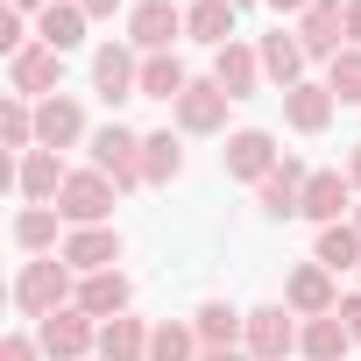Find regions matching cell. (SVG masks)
Listing matches in <instances>:
<instances>
[{
  "label": "cell",
  "instance_id": "cell-36",
  "mask_svg": "<svg viewBox=\"0 0 361 361\" xmlns=\"http://www.w3.org/2000/svg\"><path fill=\"white\" fill-rule=\"evenodd\" d=\"M340 319H347V333H354V347H361V290L340 298Z\"/></svg>",
  "mask_w": 361,
  "mask_h": 361
},
{
  "label": "cell",
  "instance_id": "cell-17",
  "mask_svg": "<svg viewBox=\"0 0 361 361\" xmlns=\"http://www.w3.org/2000/svg\"><path fill=\"white\" fill-rule=\"evenodd\" d=\"M71 142H85V106L71 92L36 99V149H71Z\"/></svg>",
  "mask_w": 361,
  "mask_h": 361
},
{
  "label": "cell",
  "instance_id": "cell-22",
  "mask_svg": "<svg viewBox=\"0 0 361 361\" xmlns=\"http://www.w3.org/2000/svg\"><path fill=\"white\" fill-rule=\"evenodd\" d=\"M128 298H135V283H128L121 269H99V276H78V312H92L99 326H106V319H121V312H128Z\"/></svg>",
  "mask_w": 361,
  "mask_h": 361
},
{
  "label": "cell",
  "instance_id": "cell-42",
  "mask_svg": "<svg viewBox=\"0 0 361 361\" xmlns=\"http://www.w3.org/2000/svg\"><path fill=\"white\" fill-rule=\"evenodd\" d=\"M8 8H15V15H22V8H36V15H43V8H50V0H8Z\"/></svg>",
  "mask_w": 361,
  "mask_h": 361
},
{
  "label": "cell",
  "instance_id": "cell-1",
  "mask_svg": "<svg viewBox=\"0 0 361 361\" xmlns=\"http://www.w3.org/2000/svg\"><path fill=\"white\" fill-rule=\"evenodd\" d=\"M64 305H78V269H71L64 255H29L22 276H15V312L43 326V319L64 312Z\"/></svg>",
  "mask_w": 361,
  "mask_h": 361
},
{
  "label": "cell",
  "instance_id": "cell-13",
  "mask_svg": "<svg viewBox=\"0 0 361 361\" xmlns=\"http://www.w3.org/2000/svg\"><path fill=\"white\" fill-rule=\"evenodd\" d=\"M227 106H234V99H227L213 78H192V92L177 99L170 114H177V135H220V128H227Z\"/></svg>",
  "mask_w": 361,
  "mask_h": 361
},
{
  "label": "cell",
  "instance_id": "cell-27",
  "mask_svg": "<svg viewBox=\"0 0 361 361\" xmlns=\"http://www.w3.org/2000/svg\"><path fill=\"white\" fill-rule=\"evenodd\" d=\"M192 92V71L177 64V50H156V57H142V99H185Z\"/></svg>",
  "mask_w": 361,
  "mask_h": 361
},
{
  "label": "cell",
  "instance_id": "cell-9",
  "mask_svg": "<svg viewBox=\"0 0 361 361\" xmlns=\"http://www.w3.org/2000/svg\"><path fill=\"white\" fill-rule=\"evenodd\" d=\"M64 185H71V170H64L57 149H29V156L15 163V192H22V206H57Z\"/></svg>",
  "mask_w": 361,
  "mask_h": 361
},
{
  "label": "cell",
  "instance_id": "cell-4",
  "mask_svg": "<svg viewBox=\"0 0 361 361\" xmlns=\"http://www.w3.org/2000/svg\"><path fill=\"white\" fill-rule=\"evenodd\" d=\"M92 170L114 177V192H142V185H149V177H142V135L121 128V121H106V128L92 135Z\"/></svg>",
  "mask_w": 361,
  "mask_h": 361
},
{
  "label": "cell",
  "instance_id": "cell-24",
  "mask_svg": "<svg viewBox=\"0 0 361 361\" xmlns=\"http://www.w3.org/2000/svg\"><path fill=\"white\" fill-rule=\"evenodd\" d=\"M85 8H78V0H50V8L36 15V43H50V50H78L85 43Z\"/></svg>",
  "mask_w": 361,
  "mask_h": 361
},
{
  "label": "cell",
  "instance_id": "cell-41",
  "mask_svg": "<svg viewBox=\"0 0 361 361\" xmlns=\"http://www.w3.org/2000/svg\"><path fill=\"white\" fill-rule=\"evenodd\" d=\"M269 8H276V15H305V8H312V0H269Z\"/></svg>",
  "mask_w": 361,
  "mask_h": 361
},
{
  "label": "cell",
  "instance_id": "cell-44",
  "mask_svg": "<svg viewBox=\"0 0 361 361\" xmlns=\"http://www.w3.org/2000/svg\"><path fill=\"white\" fill-rule=\"evenodd\" d=\"M234 8H248V0H234Z\"/></svg>",
  "mask_w": 361,
  "mask_h": 361
},
{
  "label": "cell",
  "instance_id": "cell-37",
  "mask_svg": "<svg viewBox=\"0 0 361 361\" xmlns=\"http://www.w3.org/2000/svg\"><path fill=\"white\" fill-rule=\"evenodd\" d=\"M347 43L361 50V0H347Z\"/></svg>",
  "mask_w": 361,
  "mask_h": 361
},
{
  "label": "cell",
  "instance_id": "cell-34",
  "mask_svg": "<svg viewBox=\"0 0 361 361\" xmlns=\"http://www.w3.org/2000/svg\"><path fill=\"white\" fill-rule=\"evenodd\" d=\"M0 361H50V354H43V340H29V333H8V340H0Z\"/></svg>",
  "mask_w": 361,
  "mask_h": 361
},
{
  "label": "cell",
  "instance_id": "cell-29",
  "mask_svg": "<svg viewBox=\"0 0 361 361\" xmlns=\"http://www.w3.org/2000/svg\"><path fill=\"white\" fill-rule=\"evenodd\" d=\"M142 177L149 185H177L185 177V142L177 135H142Z\"/></svg>",
  "mask_w": 361,
  "mask_h": 361
},
{
  "label": "cell",
  "instance_id": "cell-15",
  "mask_svg": "<svg viewBox=\"0 0 361 361\" xmlns=\"http://www.w3.org/2000/svg\"><path fill=\"white\" fill-rule=\"evenodd\" d=\"M283 305H290L298 319H326V312H340L333 269H319V262H298V269H290V283H283Z\"/></svg>",
  "mask_w": 361,
  "mask_h": 361
},
{
  "label": "cell",
  "instance_id": "cell-16",
  "mask_svg": "<svg viewBox=\"0 0 361 361\" xmlns=\"http://www.w3.org/2000/svg\"><path fill=\"white\" fill-rule=\"evenodd\" d=\"M305 177H312V170H305L298 156H283V163L262 177V185H255V199H262L269 220H298V213H305Z\"/></svg>",
  "mask_w": 361,
  "mask_h": 361
},
{
  "label": "cell",
  "instance_id": "cell-6",
  "mask_svg": "<svg viewBox=\"0 0 361 361\" xmlns=\"http://www.w3.org/2000/svg\"><path fill=\"white\" fill-rule=\"evenodd\" d=\"M92 92H99L106 106L142 99V50H135V43H99V50H92Z\"/></svg>",
  "mask_w": 361,
  "mask_h": 361
},
{
  "label": "cell",
  "instance_id": "cell-43",
  "mask_svg": "<svg viewBox=\"0 0 361 361\" xmlns=\"http://www.w3.org/2000/svg\"><path fill=\"white\" fill-rule=\"evenodd\" d=\"M354 234H361V206H354Z\"/></svg>",
  "mask_w": 361,
  "mask_h": 361
},
{
  "label": "cell",
  "instance_id": "cell-2",
  "mask_svg": "<svg viewBox=\"0 0 361 361\" xmlns=\"http://www.w3.org/2000/svg\"><path fill=\"white\" fill-rule=\"evenodd\" d=\"M298 326H305V319H298L290 305H255V312H248V333H241V354H248V361H290V354H298Z\"/></svg>",
  "mask_w": 361,
  "mask_h": 361
},
{
  "label": "cell",
  "instance_id": "cell-11",
  "mask_svg": "<svg viewBox=\"0 0 361 361\" xmlns=\"http://www.w3.org/2000/svg\"><path fill=\"white\" fill-rule=\"evenodd\" d=\"M227 177H241V185H262V177L283 163V149H276V135L269 128H241V135H227Z\"/></svg>",
  "mask_w": 361,
  "mask_h": 361
},
{
  "label": "cell",
  "instance_id": "cell-14",
  "mask_svg": "<svg viewBox=\"0 0 361 361\" xmlns=\"http://www.w3.org/2000/svg\"><path fill=\"white\" fill-rule=\"evenodd\" d=\"M255 57H262V78L276 85V92H290V85H305V43H298V29H269L262 43H255Z\"/></svg>",
  "mask_w": 361,
  "mask_h": 361
},
{
  "label": "cell",
  "instance_id": "cell-28",
  "mask_svg": "<svg viewBox=\"0 0 361 361\" xmlns=\"http://www.w3.org/2000/svg\"><path fill=\"white\" fill-rule=\"evenodd\" d=\"M57 227H64L57 206H22V213H15V248H22V255H50V248H57Z\"/></svg>",
  "mask_w": 361,
  "mask_h": 361
},
{
  "label": "cell",
  "instance_id": "cell-12",
  "mask_svg": "<svg viewBox=\"0 0 361 361\" xmlns=\"http://www.w3.org/2000/svg\"><path fill=\"white\" fill-rule=\"evenodd\" d=\"M347 213H354L347 170H312V177H305V213H298V220H312V227H340Z\"/></svg>",
  "mask_w": 361,
  "mask_h": 361
},
{
  "label": "cell",
  "instance_id": "cell-5",
  "mask_svg": "<svg viewBox=\"0 0 361 361\" xmlns=\"http://www.w3.org/2000/svg\"><path fill=\"white\" fill-rule=\"evenodd\" d=\"M36 340H43L50 361H92V354H99V319L78 312V305H64V312H50V319L36 326Z\"/></svg>",
  "mask_w": 361,
  "mask_h": 361
},
{
  "label": "cell",
  "instance_id": "cell-18",
  "mask_svg": "<svg viewBox=\"0 0 361 361\" xmlns=\"http://www.w3.org/2000/svg\"><path fill=\"white\" fill-rule=\"evenodd\" d=\"M57 255H64L78 276H99V269H114V262H121V234H114V227H71Z\"/></svg>",
  "mask_w": 361,
  "mask_h": 361
},
{
  "label": "cell",
  "instance_id": "cell-19",
  "mask_svg": "<svg viewBox=\"0 0 361 361\" xmlns=\"http://www.w3.org/2000/svg\"><path fill=\"white\" fill-rule=\"evenodd\" d=\"M213 85H220L227 99H255V85H262V57H255V43H227V50H213Z\"/></svg>",
  "mask_w": 361,
  "mask_h": 361
},
{
  "label": "cell",
  "instance_id": "cell-31",
  "mask_svg": "<svg viewBox=\"0 0 361 361\" xmlns=\"http://www.w3.org/2000/svg\"><path fill=\"white\" fill-rule=\"evenodd\" d=\"M319 269H361V234H354V220H340V227H319V255H312Z\"/></svg>",
  "mask_w": 361,
  "mask_h": 361
},
{
  "label": "cell",
  "instance_id": "cell-21",
  "mask_svg": "<svg viewBox=\"0 0 361 361\" xmlns=\"http://www.w3.org/2000/svg\"><path fill=\"white\" fill-rule=\"evenodd\" d=\"M333 106H340V99H333L326 85H312V78L283 92V121H290L298 135H326V128H333Z\"/></svg>",
  "mask_w": 361,
  "mask_h": 361
},
{
  "label": "cell",
  "instance_id": "cell-30",
  "mask_svg": "<svg viewBox=\"0 0 361 361\" xmlns=\"http://www.w3.org/2000/svg\"><path fill=\"white\" fill-rule=\"evenodd\" d=\"M199 354H206V340L192 333V319H163L149 333V361H199Z\"/></svg>",
  "mask_w": 361,
  "mask_h": 361
},
{
  "label": "cell",
  "instance_id": "cell-40",
  "mask_svg": "<svg viewBox=\"0 0 361 361\" xmlns=\"http://www.w3.org/2000/svg\"><path fill=\"white\" fill-rule=\"evenodd\" d=\"M199 361H248V354H241V347H206Z\"/></svg>",
  "mask_w": 361,
  "mask_h": 361
},
{
  "label": "cell",
  "instance_id": "cell-7",
  "mask_svg": "<svg viewBox=\"0 0 361 361\" xmlns=\"http://www.w3.org/2000/svg\"><path fill=\"white\" fill-rule=\"evenodd\" d=\"M177 36H185V8H177V0H135V8H128V43L142 57L170 50Z\"/></svg>",
  "mask_w": 361,
  "mask_h": 361
},
{
  "label": "cell",
  "instance_id": "cell-23",
  "mask_svg": "<svg viewBox=\"0 0 361 361\" xmlns=\"http://www.w3.org/2000/svg\"><path fill=\"white\" fill-rule=\"evenodd\" d=\"M347 347H354V333H347V319H340V312H326V319H305V326H298V354H305V361H347Z\"/></svg>",
  "mask_w": 361,
  "mask_h": 361
},
{
  "label": "cell",
  "instance_id": "cell-8",
  "mask_svg": "<svg viewBox=\"0 0 361 361\" xmlns=\"http://www.w3.org/2000/svg\"><path fill=\"white\" fill-rule=\"evenodd\" d=\"M57 78H64V50H50V43H29L22 57H8L15 99H57Z\"/></svg>",
  "mask_w": 361,
  "mask_h": 361
},
{
  "label": "cell",
  "instance_id": "cell-39",
  "mask_svg": "<svg viewBox=\"0 0 361 361\" xmlns=\"http://www.w3.org/2000/svg\"><path fill=\"white\" fill-rule=\"evenodd\" d=\"M347 185H354V192H361V142H354V149H347Z\"/></svg>",
  "mask_w": 361,
  "mask_h": 361
},
{
  "label": "cell",
  "instance_id": "cell-32",
  "mask_svg": "<svg viewBox=\"0 0 361 361\" xmlns=\"http://www.w3.org/2000/svg\"><path fill=\"white\" fill-rule=\"evenodd\" d=\"M326 92H333L340 106H354V99H361V50H354V43L326 64Z\"/></svg>",
  "mask_w": 361,
  "mask_h": 361
},
{
  "label": "cell",
  "instance_id": "cell-38",
  "mask_svg": "<svg viewBox=\"0 0 361 361\" xmlns=\"http://www.w3.org/2000/svg\"><path fill=\"white\" fill-rule=\"evenodd\" d=\"M78 8H85V15H92V22H106V15H114V8H121V0H78Z\"/></svg>",
  "mask_w": 361,
  "mask_h": 361
},
{
  "label": "cell",
  "instance_id": "cell-25",
  "mask_svg": "<svg viewBox=\"0 0 361 361\" xmlns=\"http://www.w3.org/2000/svg\"><path fill=\"white\" fill-rule=\"evenodd\" d=\"M192 333H199L206 347H241V333H248V312H234L227 298H206V305L192 312Z\"/></svg>",
  "mask_w": 361,
  "mask_h": 361
},
{
  "label": "cell",
  "instance_id": "cell-20",
  "mask_svg": "<svg viewBox=\"0 0 361 361\" xmlns=\"http://www.w3.org/2000/svg\"><path fill=\"white\" fill-rule=\"evenodd\" d=\"M234 0H192V8H185V36L192 43H206V50H227V43H241L234 36Z\"/></svg>",
  "mask_w": 361,
  "mask_h": 361
},
{
  "label": "cell",
  "instance_id": "cell-10",
  "mask_svg": "<svg viewBox=\"0 0 361 361\" xmlns=\"http://www.w3.org/2000/svg\"><path fill=\"white\" fill-rule=\"evenodd\" d=\"M298 43H305V57H340L347 50V0H312V8L298 15Z\"/></svg>",
  "mask_w": 361,
  "mask_h": 361
},
{
  "label": "cell",
  "instance_id": "cell-3",
  "mask_svg": "<svg viewBox=\"0 0 361 361\" xmlns=\"http://www.w3.org/2000/svg\"><path fill=\"white\" fill-rule=\"evenodd\" d=\"M114 199H121V192H114L106 170H71L57 213H64V227H114Z\"/></svg>",
  "mask_w": 361,
  "mask_h": 361
},
{
  "label": "cell",
  "instance_id": "cell-33",
  "mask_svg": "<svg viewBox=\"0 0 361 361\" xmlns=\"http://www.w3.org/2000/svg\"><path fill=\"white\" fill-rule=\"evenodd\" d=\"M0 142H8L15 156L36 149V106H29V99H8V114H0Z\"/></svg>",
  "mask_w": 361,
  "mask_h": 361
},
{
  "label": "cell",
  "instance_id": "cell-26",
  "mask_svg": "<svg viewBox=\"0 0 361 361\" xmlns=\"http://www.w3.org/2000/svg\"><path fill=\"white\" fill-rule=\"evenodd\" d=\"M149 333H156V326H142L135 312L106 319V326H99V361H149Z\"/></svg>",
  "mask_w": 361,
  "mask_h": 361
},
{
  "label": "cell",
  "instance_id": "cell-35",
  "mask_svg": "<svg viewBox=\"0 0 361 361\" xmlns=\"http://www.w3.org/2000/svg\"><path fill=\"white\" fill-rule=\"evenodd\" d=\"M0 50H8V57H22V50H29V29H22V15H15V8L0 15Z\"/></svg>",
  "mask_w": 361,
  "mask_h": 361
}]
</instances>
